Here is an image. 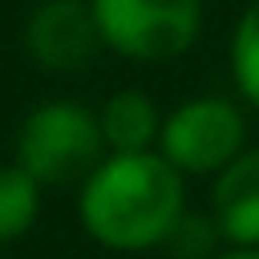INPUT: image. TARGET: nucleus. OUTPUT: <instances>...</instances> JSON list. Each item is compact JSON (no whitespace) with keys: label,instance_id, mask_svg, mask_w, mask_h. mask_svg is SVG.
Here are the masks:
<instances>
[{"label":"nucleus","instance_id":"nucleus-1","mask_svg":"<svg viewBox=\"0 0 259 259\" xmlns=\"http://www.w3.org/2000/svg\"><path fill=\"white\" fill-rule=\"evenodd\" d=\"M81 227L109 251L162 247L186 214V182L158 154H105L77 194Z\"/></svg>","mask_w":259,"mask_h":259},{"label":"nucleus","instance_id":"nucleus-2","mask_svg":"<svg viewBox=\"0 0 259 259\" xmlns=\"http://www.w3.org/2000/svg\"><path fill=\"white\" fill-rule=\"evenodd\" d=\"M105 154L97 113L77 101H45L28 109L16 130V162L40 186L85 182Z\"/></svg>","mask_w":259,"mask_h":259},{"label":"nucleus","instance_id":"nucleus-3","mask_svg":"<svg viewBox=\"0 0 259 259\" xmlns=\"http://www.w3.org/2000/svg\"><path fill=\"white\" fill-rule=\"evenodd\" d=\"M101 45L130 61H174L202 32V0H89Z\"/></svg>","mask_w":259,"mask_h":259},{"label":"nucleus","instance_id":"nucleus-4","mask_svg":"<svg viewBox=\"0 0 259 259\" xmlns=\"http://www.w3.org/2000/svg\"><path fill=\"white\" fill-rule=\"evenodd\" d=\"M243 150L247 121L227 97H190L162 117L158 154L178 174H223Z\"/></svg>","mask_w":259,"mask_h":259},{"label":"nucleus","instance_id":"nucleus-5","mask_svg":"<svg viewBox=\"0 0 259 259\" xmlns=\"http://www.w3.org/2000/svg\"><path fill=\"white\" fill-rule=\"evenodd\" d=\"M97 49L105 45L89 0H40L24 20V53L45 73H77Z\"/></svg>","mask_w":259,"mask_h":259},{"label":"nucleus","instance_id":"nucleus-6","mask_svg":"<svg viewBox=\"0 0 259 259\" xmlns=\"http://www.w3.org/2000/svg\"><path fill=\"white\" fill-rule=\"evenodd\" d=\"M214 223L231 247H259V146L214 174Z\"/></svg>","mask_w":259,"mask_h":259},{"label":"nucleus","instance_id":"nucleus-7","mask_svg":"<svg viewBox=\"0 0 259 259\" xmlns=\"http://www.w3.org/2000/svg\"><path fill=\"white\" fill-rule=\"evenodd\" d=\"M101 121V138L109 154H142L158 146L162 134V113L154 105L150 93L142 89H121L113 97H105V105L97 109Z\"/></svg>","mask_w":259,"mask_h":259},{"label":"nucleus","instance_id":"nucleus-8","mask_svg":"<svg viewBox=\"0 0 259 259\" xmlns=\"http://www.w3.org/2000/svg\"><path fill=\"white\" fill-rule=\"evenodd\" d=\"M40 219V182L20 166H0V247L24 239Z\"/></svg>","mask_w":259,"mask_h":259},{"label":"nucleus","instance_id":"nucleus-9","mask_svg":"<svg viewBox=\"0 0 259 259\" xmlns=\"http://www.w3.org/2000/svg\"><path fill=\"white\" fill-rule=\"evenodd\" d=\"M231 81L247 105L259 109V0H251L231 32Z\"/></svg>","mask_w":259,"mask_h":259},{"label":"nucleus","instance_id":"nucleus-10","mask_svg":"<svg viewBox=\"0 0 259 259\" xmlns=\"http://www.w3.org/2000/svg\"><path fill=\"white\" fill-rule=\"evenodd\" d=\"M214 239H219V223H214V219L182 214V219H178V227L166 235V243H162V247H166L174 259H214V255H210Z\"/></svg>","mask_w":259,"mask_h":259},{"label":"nucleus","instance_id":"nucleus-11","mask_svg":"<svg viewBox=\"0 0 259 259\" xmlns=\"http://www.w3.org/2000/svg\"><path fill=\"white\" fill-rule=\"evenodd\" d=\"M214 259H259V247H227V251L214 255Z\"/></svg>","mask_w":259,"mask_h":259}]
</instances>
